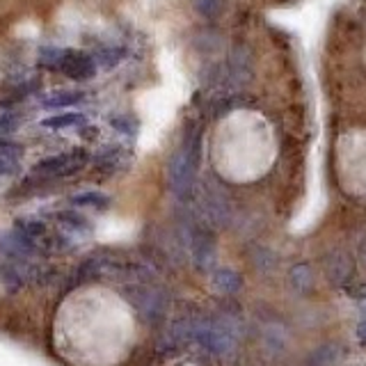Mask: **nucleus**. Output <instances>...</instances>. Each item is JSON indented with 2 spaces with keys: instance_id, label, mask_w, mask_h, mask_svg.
Instances as JSON below:
<instances>
[{
  "instance_id": "nucleus-4",
  "label": "nucleus",
  "mask_w": 366,
  "mask_h": 366,
  "mask_svg": "<svg viewBox=\"0 0 366 366\" xmlns=\"http://www.w3.org/2000/svg\"><path fill=\"white\" fill-rule=\"evenodd\" d=\"M57 225H60V247H66V243L73 240H85L92 234V223L88 216H83L78 208H64L55 213ZM76 245V243H73Z\"/></svg>"
},
{
  "instance_id": "nucleus-6",
  "label": "nucleus",
  "mask_w": 366,
  "mask_h": 366,
  "mask_svg": "<svg viewBox=\"0 0 366 366\" xmlns=\"http://www.w3.org/2000/svg\"><path fill=\"white\" fill-rule=\"evenodd\" d=\"M85 114L81 112H64V114H53V117L44 119V126L51 131H64V129H78L85 126Z\"/></svg>"
},
{
  "instance_id": "nucleus-3",
  "label": "nucleus",
  "mask_w": 366,
  "mask_h": 366,
  "mask_svg": "<svg viewBox=\"0 0 366 366\" xmlns=\"http://www.w3.org/2000/svg\"><path fill=\"white\" fill-rule=\"evenodd\" d=\"M195 167V158H192L190 149H179L167 163V186L179 199H186L192 188V170Z\"/></svg>"
},
{
  "instance_id": "nucleus-7",
  "label": "nucleus",
  "mask_w": 366,
  "mask_h": 366,
  "mask_svg": "<svg viewBox=\"0 0 366 366\" xmlns=\"http://www.w3.org/2000/svg\"><path fill=\"white\" fill-rule=\"evenodd\" d=\"M71 201L76 206H88V208L103 211V208L110 206V195H105V192H101V190H88V192L76 195Z\"/></svg>"
},
{
  "instance_id": "nucleus-2",
  "label": "nucleus",
  "mask_w": 366,
  "mask_h": 366,
  "mask_svg": "<svg viewBox=\"0 0 366 366\" xmlns=\"http://www.w3.org/2000/svg\"><path fill=\"white\" fill-rule=\"evenodd\" d=\"M88 153L83 149H71V151H62L55 153V156H48L40 160L33 167V179L37 181H55V179H64L66 175H73L81 167H85L88 163Z\"/></svg>"
},
{
  "instance_id": "nucleus-10",
  "label": "nucleus",
  "mask_w": 366,
  "mask_h": 366,
  "mask_svg": "<svg viewBox=\"0 0 366 366\" xmlns=\"http://www.w3.org/2000/svg\"><path fill=\"white\" fill-rule=\"evenodd\" d=\"M213 284L223 293H231V291H236V288H238V275L231 273V271H218L213 275Z\"/></svg>"
},
{
  "instance_id": "nucleus-11",
  "label": "nucleus",
  "mask_w": 366,
  "mask_h": 366,
  "mask_svg": "<svg viewBox=\"0 0 366 366\" xmlns=\"http://www.w3.org/2000/svg\"><path fill=\"white\" fill-rule=\"evenodd\" d=\"M353 33H355L353 42H358L360 57H362V62H364V66H366V16H362V18H358V21H355Z\"/></svg>"
},
{
  "instance_id": "nucleus-1",
  "label": "nucleus",
  "mask_w": 366,
  "mask_h": 366,
  "mask_svg": "<svg viewBox=\"0 0 366 366\" xmlns=\"http://www.w3.org/2000/svg\"><path fill=\"white\" fill-rule=\"evenodd\" d=\"M129 302L136 307L140 319L147 325H156L158 321L165 319L167 312V295L158 284H129L124 286Z\"/></svg>"
},
{
  "instance_id": "nucleus-8",
  "label": "nucleus",
  "mask_w": 366,
  "mask_h": 366,
  "mask_svg": "<svg viewBox=\"0 0 366 366\" xmlns=\"http://www.w3.org/2000/svg\"><path fill=\"white\" fill-rule=\"evenodd\" d=\"M96 170L105 172V175L122 170V149L119 147H112V149L101 151L99 156H96Z\"/></svg>"
},
{
  "instance_id": "nucleus-13",
  "label": "nucleus",
  "mask_w": 366,
  "mask_h": 366,
  "mask_svg": "<svg viewBox=\"0 0 366 366\" xmlns=\"http://www.w3.org/2000/svg\"><path fill=\"white\" fill-rule=\"evenodd\" d=\"M18 126V114L7 110V112H0V136H7V133L16 131Z\"/></svg>"
},
{
  "instance_id": "nucleus-9",
  "label": "nucleus",
  "mask_w": 366,
  "mask_h": 366,
  "mask_svg": "<svg viewBox=\"0 0 366 366\" xmlns=\"http://www.w3.org/2000/svg\"><path fill=\"white\" fill-rule=\"evenodd\" d=\"M83 94L81 92H55L51 96H46L44 99V105L46 108H71V105L81 103Z\"/></svg>"
},
{
  "instance_id": "nucleus-5",
  "label": "nucleus",
  "mask_w": 366,
  "mask_h": 366,
  "mask_svg": "<svg viewBox=\"0 0 366 366\" xmlns=\"http://www.w3.org/2000/svg\"><path fill=\"white\" fill-rule=\"evenodd\" d=\"M21 165V147L9 140H0V175H14Z\"/></svg>"
},
{
  "instance_id": "nucleus-12",
  "label": "nucleus",
  "mask_w": 366,
  "mask_h": 366,
  "mask_svg": "<svg viewBox=\"0 0 366 366\" xmlns=\"http://www.w3.org/2000/svg\"><path fill=\"white\" fill-rule=\"evenodd\" d=\"M112 126H114V131H119V133H124V136L133 138V136H136L138 124H136V119H133V117H129V114H117V117L112 119Z\"/></svg>"
}]
</instances>
